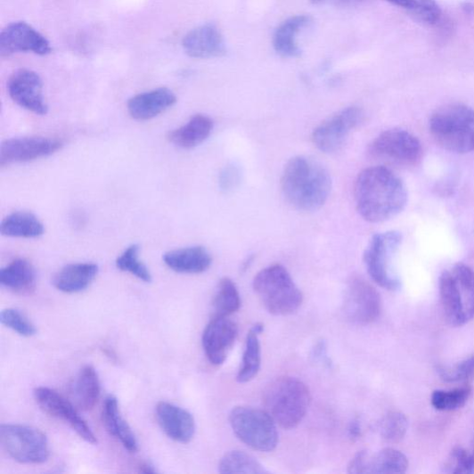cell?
Masks as SVG:
<instances>
[{
	"label": "cell",
	"instance_id": "60d3db41",
	"mask_svg": "<svg viewBox=\"0 0 474 474\" xmlns=\"http://www.w3.org/2000/svg\"><path fill=\"white\" fill-rule=\"evenodd\" d=\"M241 173L234 166H228L220 176V186L223 191L228 192L240 183Z\"/></svg>",
	"mask_w": 474,
	"mask_h": 474
},
{
	"label": "cell",
	"instance_id": "74e56055",
	"mask_svg": "<svg viewBox=\"0 0 474 474\" xmlns=\"http://www.w3.org/2000/svg\"><path fill=\"white\" fill-rule=\"evenodd\" d=\"M0 321L6 327L16 331L21 337L30 338L36 335L37 329L31 321L16 309H6L0 315Z\"/></svg>",
	"mask_w": 474,
	"mask_h": 474
},
{
	"label": "cell",
	"instance_id": "b9f144b4",
	"mask_svg": "<svg viewBox=\"0 0 474 474\" xmlns=\"http://www.w3.org/2000/svg\"><path fill=\"white\" fill-rule=\"evenodd\" d=\"M139 472L142 473H156L157 470L155 467L151 462H141L138 466Z\"/></svg>",
	"mask_w": 474,
	"mask_h": 474
},
{
	"label": "cell",
	"instance_id": "7bdbcfd3",
	"mask_svg": "<svg viewBox=\"0 0 474 474\" xmlns=\"http://www.w3.org/2000/svg\"><path fill=\"white\" fill-rule=\"evenodd\" d=\"M349 433L353 438H359V436H361V426L358 421H355L351 424Z\"/></svg>",
	"mask_w": 474,
	"mask_h": 474
},
{
	"label": "cell",
	"instance_id": "277c9868",
	"mask_svg": "<svg viewBox=\"0 0 474 474\" xmlns=\"http://www.w3.org/2000/svg\"><path fill=\"white\" fill-rule=\"evenodd\" d=\"M429 130L443 149L465 154L474 151V110L450 104L437 110L429 121Z\"/></svg>",
	"mask_w": 474,
	"mask_h": 474
},
{
	"label": "cell",
	"instance_id": "5b68a950",
	"mask_svg": "<svg viewBox=\"0 0 474 474\" xmlns=\"http://www.w3.org/2000/svg\"><path fill=\"white\" fill-rule=\"evenodd\" d=\"M253 289L266 309L276 316L296 313L303 294L286 268L274 265L260 271L254 278Z\"/></svg>",
	"mask_w": 474,
	"mask_h": 474
},
{
	"label": "cell",
	"instance_id": "ba28073f",
	"mask_svg": "<svg viewBox=\"0 0 474 474\" xmlns=\"http://www.w3.org/2000/svg\"><path fill=\"white\" fill-rule=\"evenodd\" d=\"M402 242L399 232L389 231L372 236L364 256L371 278L381 288L396 290L400 287L398 278L391 270V260Z\"/></svg>",
	"mask_w": 474,
	"mask_h": 474
},
{
	"label": "cell",
	"instance_id": "83f0119b",
	"mask_svg": "<svg viewBox=\"0 0 474 474\" xmlns=\"http://www.w3.org/2000/svg\"><path fill=\"white\" fill-rule=\"evenodd\" d=\"M0 231L4 236L13 239L31 240L43 235L45 226L34 213L15 211L4 219Z\"/></svg>",
	"mask_w": 474,
	"mask_h": 474
},
{
	"label": "cell",
	"instance_id": "30bf717a",
	"mask_svg": "<svg viewBox=\"0 0 474 474\" xmlns=\"http://www.w3.org/2000/svg\"><path fill=\"white\" fill-rule=\"evenodd\" d=\"M364 113L358 107H348L330 117L313 133L315 146L324 153L339 151L349 135L364 122Z\"/></svg>",
	"mask_w": 474,
	"mask_h": 474
},
{
	"label": "cell",
	"instance_id": "4fadbf2b",
	"mask_svg": "<svg viewBox=\"0 0 474 474\" xmlns=\"http://www.w3.org/2000/svg\"><path fill=\"white\" fill-rule=\"evenodd\" d=\"M63 141L58 138L29 136L7 139L0 146V166L36 160L61 151Z\"/></svg>",
	"mask_w": 474,
	"mask_h": 474
},
{
	"label": "cell",
	"instance_id": "d6986e66",
	"mask_svg": "<svg viewBox=\"0 0 474 474\" xmlns=\"http://www.w3.org/2000/svg\"><path fill=\"white\" fill-rule=\"evenodd\" d=\"M183 47L189 57L195 59L217 58L226 53L223 35L210 23L189 32L183 39Z\"/></svg>",
	"mask_w": 474,
	"mask_h": 474
},
{
	"label": "cell",
	"instance_id": "7a4b0ae2",
	"mask_svg": "<svg viewBox=\"0 0 474 474\" xmlns=\"http://www.w3.org/2000/svg\"><path fill=\"white\" fill-rule=\"evenodd\" d=\"M281 191L284 199L295 208L306 212L316 211L329 199L331 178L316 159L297 156L284 166Z\"/></svg>",
	"mask_w": 474,
	"mask_h": 474
},
{
	"label": "cell",
	"instance_id": "d590c367",
	"mask_svg": "<svg viewBox=\"0 0 474 474\" xmlns=\"http://www.w3.org/2000/svg\"><path fill=\"white\" fill-rule=\"evenodd\" d=\"M408 419L401 412L388 413L379 423V430L382 438L388 443H398L407 434Z\"/></svg>",
	"mask_w": 474,
	"mask_h": 474
},
{
	"label": "cell",
	"instance_id": "e575fe53",
	"mask_svg": "<svg viewBox=\"0 0 474 474\" xmlns=\"http://www.w3.org/2000/svg\"><path fill=\"white\" fill-rule=\"evenodd\" d=\"M139 246H129L116 259V267L126 273H129L141 281L151 282L152 275L148 267L139 259Z\"/></svg>",
	"mask_w": 474,
	"mask_h": 474
},
{
	"label": "cell",
	"instance_id": "4dcf8cb0",
	"mask_svg": "<svg viewBox=\"0 0 474 474\" xmlns=\"http://www.w3.org/2000/svg\"><path fill=\"white\" fill-rule=\"evenodd\" d=\"M258 334L252 329L249 331L243 356L242 366L237 373L236 380L248 383L257 376L262 363Z\"/></svg>",
	"mask_w": 474,
	"mask_h": 474
},
{
	"label": "cell",
	"instance_id": "f546056e",
	"mask_svg": "<svg viewBox=\"0 0 474 474\" xmlns=\"http://www.w3.org/2000/svg\"><path fill=\"white\" fill-rule=\"evenodd\" d=\"M241 299L235 283L230 278H223L218 286L212 306L215 309V315L229 317L240 310Z\"/></svg>",
	"mask_w": 474,
	"mask_h": 474
},
{
	"label": "cell",
	"instance_id": "7402d4cb",
	"mask_svg": "<svg viewBox=\"0 0 474 474\" xmlns=\"http://www.w3.org/2000/svg\"><path fill=\"white\" fill-rule=\"evenodd\" d=\"M99 274V266L92 263L69 265L53 277V286L63 293L75 294L86 290Z\"/></svg>",
	"mask_w": 474,
	"mask_h": 474
},
{
	"label": "cell",
	"instance_id": "836d02e7",
	"mask_svg": "<svg viewBox=\"0 0 474 474\" xmlns=\"http://www.w3.org/2000/svg\"><path fill=\"white\" fill-rule=\"evenodd\" d=\"M450 271L457 282L468 323L474 318V271L463 264L454 266Z\"/></svg>",
	"mask_w": 474,
	"mask_h": 474
},
{
	"label": "cell",
	"instance_id": "44dd1931",
	"mask_svg": "<svg viewBox=\"0 0 474 474\" xmlns=\"http://www.w3.org/2000/svg\"><path fill=\"white\" fill-rule=\"evenodd\" d=\"M163 262L176 273L199 274L209 269L212 257L205 248L194 246L165 253Z\"/></svg>",
	"mask_w": 474,
	"mask_h": 474
},
{
	"label": "cell",
	"instance_id": "f1b7e54d",
	"mask_svg": "<svg viewBox=\"0 0 474 474\" xmlns=\"http://www.w3.org/2000/svg\"><path fill=\"white\" fill-rule=\"evenodd\" d=\"M75 399L82 411L87 412L96 406L101 396V383L98 373L91 366L83 368L75 383Z\"/></svg>",
	"mask_w": 474,
	"mask_h": 474
},
{
	"label": "cell",
	"instance_id": "3957f363",
	"mask_svg": "<svg viewBox=\"0 0 474 474\" xmlns=\"http://www.w3.org/2000/svg\"><path fill=\"white\" fill-rule=\"evenodd\" d=\"M263 402L266 411L277 425L290 430L296 429L305 418L311 405L312 396L299 379L282 376L266 387Z\"/></svg>",
	"mask_w": 474,
	"mask_h": 474
},
{
	"label": "cell",
	"instance_id": "9a60e30c",
	"mask_svg": "<svg viewBox=\"0 0 474 474\" xmlns=\"http://www.w3.org/2000/svg\"><path fill=\"white\" fill-rule=\"evenodd\" d=\"M7 87L12 100L22 109L39 116L49 112L44 99L42 79L34 70L18 69L10 78Z\"/></svg>",
	"mask_w": 474,
	"mask_h": 474
},
{
	"label": "cell",
	"instance_id": "cb8c5ba5",
	"mask_svg": "<svg viewBox=\"0 0 474 474\" xmlns=\"http://www.w3.org/2000/svg\"><path fill=\"white\" fill-rule=\"evenodd\" d=\"M213 127L215 124L208 116L197 114L184 126L170 131L168 139L180 149L192 150L202 144L208 138Z\"/></svg>",
	"mask_w": 474,
	"mask_h": 474
},
{
	"label": "cell",
	"instance_id": "2e32d148",
	"mask_svg": "<svg viewBox=\"0 0 474 474\" xmlns=\"http://www.w3.org/2000/svg\"><path fill=\"white\" fill-rule=\"evenodd\" d=\"M237 333L239 329L229 317H212L202 336L203 348L211 364L219 366L225 362Z\"/></svg>",
	"mask_w": 474,
	"mask_h": 474
},
{
	"label": "cell",
	"instance_id": "ab89813d",
	"mask_svg": "<svg viewBox=\"0 0 474 474\" xmlns=\"http://www.w3.org/2000/svg\"><path fill=\"white\" fill-rule=\"evenodd\" d=\"M443 380L450 383L469 381L474 378V356L454 367L439 369Z\"/></svg>",
	"mask_w": 474,
	"mask_h": 474
},
{
	"label": "cell",
	"instance_id": "8d00e7d4",
	"mask_svg": "<svg viewBox=\"0 0 474 474\" xmlns=\"http://www.w3.org/2000/svg\"><path fill=\"white\" fill-rule=\"evenodd\" d=\"M471 390L469 388L450 391L437 390L432 395V405L435 409L442 412L456 411L466 405Z\"/></svg>",
	"mask_w": 474,
	"mask_h": 474
},
{
	"label": "cell",
	"instance_id": "ee69618b",
	"mask_svg": "<svg viewBox=\"0 0 474 474\" xmlns=\"http://www.w3.org/2000/svg\"><path fill=\"white\" fill-rule=\"evenodd\" d=\"M311 2L314 4H320L323 2V0H311Z\"/></svg>",
	"mask_w": 474,
	"mask_h": 474
},
{
	"label": "cell",
	"instance_id": "52a82bcc",
	"mask_svg": "<svg viewBox=\"0 0 474 474\" xmlns=\"http://www.w3.org/2000/svg\"><path fill=\"white\" fill-rule=\"evenodd\" d=\"M0 442L6 454L23 464H41L50 458V445L45 435L33 426L3 424Z\"/></svg>",
	"mask_w": 474,
	"mask_h": 474
},
{
	"label": "cell",
	"instance_id": "603a6c76",
	"mask_svg": "<svg viewBox=\"0 0 474 474\" xmlns=\"http://www.w3.org/2000/svg\"><path fill=\"white\" fill-rule=\"evenodd\" d=\"M0 283L15 294H32L37 288L36 270L28 259L16 258L0 271Z\"/></svg>",
	"mask_w": 474,
	"mask_h": 474
},
{
	"label": "cell",
	"instance_id": "d6a6232c",
	"mask_svg": "<svg viewBox=\"0 0 474 474\" xmlns=\"http://www.w3.org/2000/svg\"><path fill=\"white\" fill-rule=\"evenodd\" d=\"M394 6L408 11L419 20L428 25H437L442 11L436 0H387Z\"/></svg>",
	"mask_w": 474,
	"mask_h": 474
},
{
	"label": "cell",
	"instance_id": "8992f818",
	"mask_svg": "<svg viewBox=\"0 0 474 474\" xmlns=\"http://www.w3.org/2000/svg\"><path fill=\"white\" fill-rule=\"evenodd\" d=\"M229 421L235 436L252 449L271 453L276 448L277 423L266 410L235 407L230 413Z\"/></svg>",
	"mask_w": 474,
	"mask_h": 474
},
{
	"label": "cell",
	"instance_id": "484cf974",
	"mask_svg": "<svg viewBox=\"0 0 474 474\" xmlns=\"http://www.w3.org/2000/svg\"><path fill=\"white\" fill-rule=\"evenodd\" d=\"M439 292L447 322L453 326L467 323L463 301L452 271L446 270L441 274Z\"/></svg>",
	"mask_w": 474,
	"mask_h": 474
},
{
	"label": "cell",
	"instance_id": "4316f807",
	"mask_svg": "<svg viewBox=\"0 0 474 474\" xmlns=\"http://www.w3.org/2000/svg\"><path fill=\"white\" fill-rule=\"evenodd\" d=\"M311 18L306 15H297L281 23L275 30L273 44L275 52L284 58H295L300 54L297 43L298 34L307 25Z\"/></svg>",
	"mask_w": 474,
	"mask_h": 474
},
{
	"label": "cell",
	"instance_id": "7c38bea8",
	"mask_svg": "<svg viewBox=\"0 0 474 474\" xmlns=\"http://www.w3.org/2000/svg\"><path fill=\"white\" fill-rule=\"evenodd\" d=\"M34 396L39 408L47 415L68 423L86 442L96 445L98 439L77 408L66 397L49 388H37Z\"/></svg>",
	"mask_w": 474,
	"mask_h": 474
},
{
	"label": "cell",
	"instance_id": "d4e9b609",
	"mask_svg": "<svg viewBox=\"0 0 474 474\" xmlns=\"http://www.w3.org/2000/svg\"><path fill=\"white\" fill-rule=\"evenodd\" d=\"M102 421L108 433L121 442L128 452H137L136 438L118 409V400L114 396H109L104 402Z\"/></svg>",
	"mask_w": 474,
	"mask_h": 474
},
{
	"label": "cell",
	"instance_id": "6da1fadb",
	"mask_svg": "<svg viewBox=\"0 0 474 474\" xmlns=\"http://www.w3.org/2000/svg\"><path fill=\"white\" fill-rule=\"evenodd\" d=\"M353 195L359 215L372 224L394 218L408 202L405 183L385 166L361 172L354 183Z\"/></svg>",
	"mask_w": 474,
	"mask_h": 474
},
{
	"label": "cell",
	"instance_id": "ffe728a7",
	"mask_svg": "<svg viewBox=\"0 0 474 474\" xmlns=\"http://www.w3.org/2000/svg\"><path fill=\"white\" fill-rule=\"evenodd\" d=\"M177 102L176 94L169 88L160 87L136 94L127 103L130 116L136 121H150Z\"/></svg>",
	"mask_w": 474,
	"mask_h": 474
},
{
	"label": "cell",
	"instance_id": "5bb4252c",
	"mask_svg": "<svg viewBox=\"0 0 474 474\" xmlns=\"http://www.w3.org/2000/svg\"><path fill=\"white\" fill-rule=\"evenodd\" d=\"M18 53L45 56L52 53L49 40L25 21L11 23L0 36V54L10 57Z\"/></svg>",
	"mask_w": 474,
	"mask_h": 474
},
{
	"label": "cell",
	"instance_id": "1f68e13d",
	"mask_svg": "<svg viewBox=\"0 0 474 474\" xmlns=\"http://www.w3.org/2000/svg\"><path fill=\"white\" fill-rule=\"evenodd\" d=\"M219 471L221 473L234 474H263L267 470L253 456L241 452V450H233L226 454L219 463Z\"/></svg>",
	"mask_w": 474,
	"mask_h": 474
},
{
	"label": "cell",
	"instance_id": "f35d334b",
	"mask_svg": "<svg viewBox=\"0 0 474 474\" xmlns=\"http://www.w3.org/2000/svg\"><path fill=\"white\" fill-rule=\"evenodd\" d=\"M445 467L446 471L454 474L474 473V448L471 452L462 447H456L450 455Z\"/></svg>",
	"mask_w": 474,
	"mask_h": 474
},
{
	"label": "cell",
	"instance_id": "e0dca14e",
	"mask_svg": "<svg viewBox=\"0 0 474 474\" xmlns=\"http://www.w3.org/2000/svg\"><path fill=\"white\" fill-rule=\"evenodd\" d=\"M409 468L407 457L394 448H385L375 455L361 452L351 460L349 473H405Z\"/></svg>",
	"mask_w": 474,
	"mask_h": 474
},
{
	"label": "cell",
	"instance_id": "8fae6325",
	"mask_svg": "<svg viewBox=\"0 0 474 474\" xmlns=\"http://www.w3.org/2000/svg\"><path fill=\"white\" fill-rule=\"evenodd\" d=\"M382 311L380 294L360 276L352 277L347 287L345 312L349 319L361 324L373 323Z\"/></svg>",
	"mask_w": 474,
	"mask_h": 474
},
{
	"label": "cell",
	"instance_id": "9c48e42d",
	"mask_svg": "<svg viewBox=\"0 0 474 474\" xmlns=\"http://www.w3.org/2000/svg\"><path fill=\"white\" fill-rule=\"evenodd\" d=\"M374 158L396 165L415 166L422 157L420 140L405 129H390L379 135L370 144Z\"/></svg>",
	"mask_w": 474,
	"mask_h": 474
},
{
	"label": "cell",
	"instance_id": "ac0fdd59",
	"mask_svg": "<svg viewBox=\"0 0 474 474\" xmlns=\"http://www.w3.org/2000/svg\"><path fill=\"white\" fill-rule=\"evenodd\" d=\"M156 417L163 432L174 441L186 444L193 439L196 422L191 413L162 401L156 407Z\"/></svg>",
	"mask_w": 474,
	"mask_h": 474
}]
</instances>
